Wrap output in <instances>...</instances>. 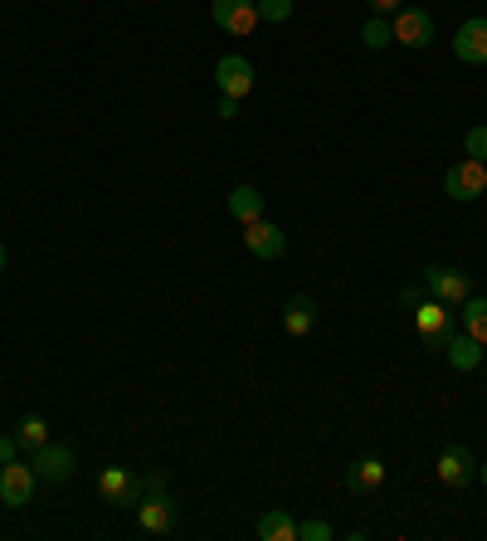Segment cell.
<instances>
[{"label":"cell","instance_id":"obj_1","mask_svg":"<svg viewBox=\"0 0 487 541\" xmlns=\"http://www.w3.org/2000/svg\"><path fill=\"white\" fill-rule=\"evenodd\" d=\"M487 191V166L483 161H453L449 171H444V195L449 200H478Z\"/></svg>","mask_w":487,"mask_h":541},{"label":"cell","instance_id":"obj_2","mask_svg":"<svg viewBox=\"0 0 487 541\" xmlns=\"http://www.w3.org/2000/svg\"><path fill=\"white\" fill-rule=\"evenodd\" d=\"M35 483L39 473L35 464H0V503L5 507H30V498H35Z\"/></svg>","mask_w":487,"mask_h":541},{"label":"cell","instance_id":"obj_3","mask_svg":"<svg viewBox=\"0 0 487 541\" xmlns=\"http://www.w3.org/2000/svg\"><path fill=\"white\" fill-rule=\"evenodd\" d=\"M98 493H103V503L132 507V512H137V503H142V478L113 464V468H103V473H98Z\"/></svg>","mask_w":487,"mask_h":541},{"label":"cell","instance_id":"obj_4","mask_svg":"<svg viewBox=\"0 0 487 541\" xmlns=\"http://www.w3.org/2000/svg\"><path fill=\"white\" fill-rule=\"evenodd\" d=\"M390 30H395V39L405 44V49H429L434 44V15L429 10H395L390 15Z\"/></svg>","mask_w":487,"mask_h":541},{"label":"cell","instance_id":"obj_5","mask_svg":"<svg viewBox=\"0 0 487 541\" xmlns=\"http://www.w3.org/2000/svg\"><path fill=\"white\" fill-rule=\"evenodd\" d=\"M215 88L225 93V98H249L254 93V64L244 59V54H225L220 64H215Z\"/></svg>","mask_w":487,"mask_h":541},{"label":"cell","instance_id":"obj_6","mask_svg":"<svg viewBox=\"0 0 487 541\" xmlns=\"http://www.w3.org/2000/svg\"><path fill=\"white\" fill-rule=\"evenodd\" d=\"M244 249H249L254 259H263V264H268V259H283V254H288V234H283V225H268L259 215V220L244 225Z\"/></svg>","mask_w":487,"mask_h":541},{"label":"cell","instance_id":"obj_7","mask_svg":"<svg viewBox=\"0 0 487 541\" xmlns=\"http://www.w3.org/2000/svg\"><path fill=\"white\" fill-rule=\"evenodd\" d=\"M137 527H142L147 537H166V532L176 527V503L166 498V488H161V493H142V503H137Z\"/></svg>","mask_w":487,"mask_h":541},{"label":"cell","instance_id":"obj_8","mask_svg":"<svg viewBox=\"0 0 487 541\" xmlns=\"http://www.w3.org/2000/svg\"><path fill=\"white\" fill-rule=\"evenodd\" d=\"M210 15H215V25L225 35H239V39L259 25V5L254 0H210Z\"/></svg>","mask_w":487,"mask_h":541},{"label":"cell","instance_id":"obj_9","mask_svg":"<svg viewBox=\"0 0 487 541\" xmlns=\"http://www.w3.org/2000/svg\"><path fill=\"white\" fill-rule=\"evenodd\" d=\"M30 464H35V473L44 478V483H69V478H74V468H78V459H74V449H64V444H54V439H49V444H39V449H35V459H30Z\"/></svg>","mask_w":487,"mask_h":541},{"label":"cell","instance_id":"obj_10","mask_svg":"<svg viewBox=\"0 0 487 541\" xmlns=\"http://www.w3.org/2000/svg\"><path fill=\"white\" fill-rule=\"evenodd\" d=\"M424 288H429L439 303L458 308V303L473 293V278H468L463 269H439V264H434V269H424Z\"/></svg>","mask_w":487,"mask_h":541},{"label":"cell","instance_id":"obj_11","mask_svg":"<svg viewBox=\"0 0 487 541\" xmlns=\"http://www.w3.org/2000/svg\"><path fill=\"white\" fill-rule=\"evenodd\" d=\"M478 478V459L463 449V444H449L444 454H439V483L444 488H468Z\"/></svg>","mask_w":487,"mask_h":541},{"label":"cell","instance_id":"obj_12","mask_svg":"<svg viewBox=\"0 0 487 541\" xmlns=\"http://www.w3.org/2000/svg\"><path fill=\"white\" fill-rule=\"evenodd\" d=\"M453 54H458L463 64H487V15H473V20L458 25Z\"/></svg>","mask_w":487,"mask_h":541},{"label":"cell","instance_id":"obj_13","mask_svg":"<svg viewBox=\"0 0 487 541\" xmlns=\"http://www.w3.org/2000/svg\"><path fill=\"white\" fill-rule=\"evenodd\" d=\"M414 332H419L424 342H439V347H444V337L453 332L449 303H439V298H434V303H419V308H414Z\"/></svg>","mask_w":487,"mask_h":541},{"label":"cell","instance_id":"obj_14","mask_svg":"<svg viewBox=\"0 0 487 541\" xmlns=\"http://www.w3.org/2000/svg\"><path fill=\"white\" fill-rule=\"evenodd\" d=\"M312 327H317V303H312L307 293L288 298V303H283V332H288V337H307Z\"/></svg>","mask_w":487,"mask_h":541},{"label":"cell","instance_id":"obj_15","mask_svg":"<svg viewBox=\"0 0 487 541\" xmlns=\"http://www.w3.org/2000/svg\"><path fill=\"white\" fill-rule=\"evenodd\" d=\"M444 351H449V361L458 371H478V366H483V342H473L468 332H463V337L449 332V337H444Z\"/></svg>","mask_w":487,"mask_h":541},{"label":"cell","instance_id":"obj_16","mask_svg":"<svg viewBox=\"0 0 487 541\" xmlns=\"http://www.w3.org/2000/svg\"><path fill=\"white\" fill-rule=\"evenodd\" d=\"M385 483V464L380 459H356V464L346 468V488L351 493H375Z\"/></svg>","mask_w":487,"mask_h":541},{"label":"cell","instance_id":"obj_17","mask_svg":"<svg viewBox=\"0 0 487 541\" xmlns=\"http://www.w3.org/2000/svg\"><path fill=\"white\" fill-rule=\"evenodd\" d=\"M229 215H234L239 225L259 220V215H263V195L254 191V186H234V191H229Z\"/></svg>","mask_w":487,"mask_h":541},{"label":"cell","instance_id":"obj_18","mask_svg":"<svg viewBox=\"0 0 487 541\" xmlns=\"http://www.w3.org/2000/svg\"><path fill=\"white\" fill-rule=\"evenodd\" d=\"M458 308H463V332L487 347V298H473V293H468Z\"/></svg>","mask_w":487,"mask_h":541},{"label":"cell","instance_id":"obj_19","mask_svg":"<svg viewBox=\"0 0 487 541\" xmlns=\"http://www.w3.org/2000/svg\"><path fill=\"white\" fill-rule=\"evenodd\" d=\"M259 537L263 541H298V522L288 512H263L259 517Z\"/></svg>","mask_w":487,"mask_h":541},{"label":"cell","instance_id":"obj_20","mask_svg":"<svg viewBox=\"0 0 487 541\" xmlns=\"http://www.w3.org/2000/svg\"><path fill=\"white\" fill-rule=\"evenodd\" d=\"M15 439H20V449H30V454H35L39 444H49V425H44L39 415H25L20 429H15Z\"/></svg>","mask_w":487,"mask_h":541},{"label":"cell","instance_id":"obj_21","mask_svg":"<svg viewBox=\"0 0 487 541\" xmlns=\"http://www.w3.org/2000/svg\"><path fill=\"white\" fill-rule=\"evenodd\" d=\"M361 44H366V49H390V44H395L390 20H385V15H371V20H366V30H361Z\"/></svg>","mask_w":487,"mask_h":541},{"label":"cell","instance_id":"obj_22","mask_svg":"<svg viewBox=\"0 0 487 541\" xmlns=\"http://www.w3.org/2000/svg\"><path fill=\"white\" fill-rule=\"evenodd\" d=\"M254 5H259V20H268V25H283L293 15V0H254Z\"/></svg>","mask_w":487,"mask_h":541},{"label":"cell","instance_id":"obj_23","mask_svg":"<svg viewBox=\"0 0 487 541\" xmlns=\"http://www.w3.org/2000/svg\"><path fill=\"white\" fill-rule=\"evenodd\" d=\"M298 541H332V522H322V517L302 522V527H298Z\"/></svg>","mask_w":487,"mask_h":541},{"label":"cell","instance_id":"obj_24","mask_svg":"<svg viewBox=\"0 0 487 541\" xmlns=\"http://www.w3.org/2000/svg\"><path fill=\"white\" fill-rule=\"evenodd\" d=\"M463 147H468L473 161H487V127H473V132L463 137Z\"/></svg>","mask_w":487,"mask_h":541},{"label":"cell","instance_id":"obj_25","mask_svg":"<svg viewBox=\"0 0 487 541\" xmlns=\"http://www.w3.org/2000/svg\"><path fill=\"white\" fill-rule=\"evenodd\" d=\"M15 454H20V439L15 434H0V464H10Z\"/></svg>","mask_w":487,"mask_h":541},{"label":"cell","instance_id":"obj_26","mask_svg":"<svg viewBox=\"0 0 487 541\" xmlns=\"http://www.w3.org/2000/svg\"><path fill=\"white\" fill-rule=\"evenodd\" d=\"M371 10L375 15H395V10H405V5H400V0H371Z\"/></svg>","mask_w":487,"mask_h":541},{"label":"cell","instance_id":"obj_27","mask_svg":"<svg viewBox=\"0 0 487 541\" xmlns=\"http://www.w3.org/2000/svg\"><path fill=\"white\" fill-rule=\"evenodd\" d=\"M220 117H239V98H225V93H220Z\"/></svg>","mask_w":487,"mask_h":541},{"label":"cell","instance_id":"obj_28","mask_svg":"<svg viewBox=\"0 0 487 541\" xmlns=\"http://www.w3.org/2000/svg\"><path fill=\"white\" fill-rule=\"evenodd\" d=\"M161 488H166V478H161V473H147V478H142V493H161Z\"/></svg>","mask_w":487,"mask_h":541},{"label":"cell","instance_id":"obj_29","mask_svg":"<svg viewBox=\"0 0 487 541\" xmlns=\"http://www.w3.org/2000/svg\"><path fill=\"white\" fill-rule=\"evenodd\" d=\"M400 308H419V288H400Z\"/></svg>","mask_w":487,"mask_h":541},{"label":"cell","instance_id":"obj_30","mask_svg":"<svg viewBox=\"0 0 487 541\" xmlns=\"http://www.w3.org/2000/svg\"><path fill=\"white\" fill-rule=\"evenodd\" d=\"M5 259H10V254H5V244H0V273H5Z\"/></svg>","mask_w":487,"mask_h":541},{"label":"cell","instance_id":"obj_31","mask_svg":"<svg viewBox=\"0 0 487 541\" xmlns=\"http://www.w3.org/2000/svg\"><path fill=\"white\" fill-rule=\"evenodd\" d=\"M478 478H483V488H487V464H483V468H478Z\"/></svg>","mask_w":487,"mask_h":541}]
</instances>
